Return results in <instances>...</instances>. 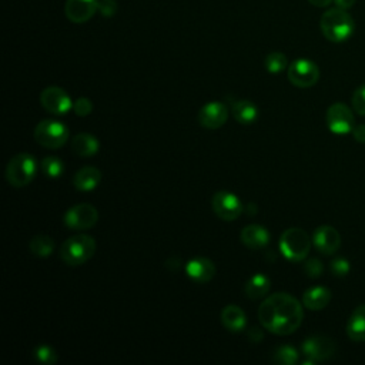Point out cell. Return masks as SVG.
<instances>
[{"label": "cell", "mask_w": 365, "mask_h": 365, "mask_svg": "<svg viewBox=\"0 0 365 365\" xmlns=\"http://www.w3.org/2000/svg\"><path fill=\"white\" fill-rule=\"evenodd\" d=\"M301 302L291 294L275 292L267 297L258 308V319L262 327L275 335H289L302 322Z\"/></svg>", "instance_id": "obj_1"}, {"label": "cell", "mask_w": 365, "mask_h": 365, "mask_svg": "<svg viewBox=\"0 0 365 365\" xmlns=\"http://www.w3.org/2000/svg\"><path fill=\"white\" fill-rule=\"evenodd\" d=\"M319 29L327 40L332 43H342L354 34L355 21L346 10L334 7L328 9L321 16Z\"/></svg>", "instance_id": "obj_2"}, {"label": "cell", "mask_w": 365, "mask_h": 365, "mask_svg": "<svg viewBox=\"0 0 365 365\" xmlns=\"http://www.w3.org/2000/svg\"><path fill=\"white\" fill-rule=\"evenodd\" d=\"M96 252V241L91 235L76 234L60 245V258L68 265H81Z\"/></svg>", "instance_id": "obj_3"}, {"label": "cell", "mask_w": 365, "mask_h": 365, "mask_svg": "<svg viewBox=\"0 0 365 365\" xmlns=\"http://www.w3.org/2000/svg\"><path fill=\"white\" fill-rule=\"evenodd\" d=\"M37 173L36 158L29 153H19L10 158L6 165V180L13 187H26L29 185Z\"/></svg>", "instance_id": "obj_4"}, {"label": "cell", "mask_w": 365, "mask_h": 365, "mask_svg": "<svg viewBox=\"0 0 365 365\" xmlns=\"http://www.w3.org/2000/svg\"><path fill=\"white\" fill-rule=\"evenodd\" d=\"M279 250L289 261H304L311 250V238L302 228L291 227L281 234Z\"/></svg>", "instance_id": "obj_5"}, {"label": "cell", "mask_w": 365, "mask_h": 365, "mask_svg": "<svg viewBox=\"0 0 365 365\" xmlns=\"http://www.w3.org/2000/svg\"><path fill=\"white\" fill-rule=\"evenodd\" d=\"M34 140L46 148H60L63 147L70 135V130L66 127L64 123L57 120H41L33 131Z\"/></svg>", "instance_id": "obj_6"}, {"label": "cell", "mask_w": 365, "mask_h": 365, "mask_svg": "<svg viewBox=\"0 0 365 365\" xmlns=\"http://www.w3.org/2000/svg\"><path fill=\"white\" fill-rule=\"evenodd\" d=\"M287 76L294 86L299 88H307L318 81L319 68L312 60L297 58L288 66Z\"/></svg>", "instance_id": "obj_7"}, {"label": "cell", "mask_w": 365, "mask_h": 365, "mask_svg": "<svg viewBox=\"0 0 365 365\" xmlns=\"http://www.w3.org/2000/svg\"><path fill=\"white\" fill-rule=\"evenodd\" d=\"M325 121L334 134H348L352 133L355 127V117L351 108L344 103H334L328 107L325 114Z\"/></svg>", "instance_id": "obj_8"}, {"label": "cell", "mask_w": 365, "mask_h": 365, "mask_svg": "<svg viewBox=\"0 0 365 365\" xmlns=\"http://www.w3.org/2000/svg\"><path fill=\"white\" fill-rule=\"evenodd\" d=\"M98 220V211L94 205L81 202L70 207L64 214L66 227L77 231L88 230L96 225Z\"/></svg>", "instance_id": "obj_9"}, {"label": "cell", "mask_w": 365, "mask_h": 365, "mask_svg": "<svg viewBox=\"0 0 365 365\" xmlns=\"http://www.w3.org/2000/svg\"><path fill=\"white\" fill-rule=\"evenodd\" d=\"M212 210L215 215L224 221H234L242 212L241 200L230 191H218L212 195L211 200Z\"/></svg>", "instance_id": "obj_10"}, {"label": "cell", "mask_w": 365, "mask_h": 365, "mask_svg": "<svg viewBox=\"0 0 365 365\" xmlns=\"http://www.w3.org/2000/svg\"><path fill=\"white\" fill-rule=\"evenodd\" d=\"M40 103L51 114L63 115L73 108V101L67 91L58 86H48L40 94Z\"/></svg>", "instance_id": "obj_11"}, {"label": "cell", "mask_w": 365, "mask_h": 365, "mask_svg": "<svg viewBox=\"0 0 365 365\" xmlns=\"http://www.w3.org/2000/svg\"><path fill=\"white\" fill-rule=\"evenodd\" d=\"M301 348L308 359L314 362H321L334 356L336 345L334 339L327 335H312L302 342Z\"/></svg>", "instance_id": "obj_12"}, {"label": "cell", "mask_w": 365, "mask_h": 365, "mask_svg": "<svg viewBox=\"0 0 365 365\" xmlns=\"http://www.w3.org/2000/svg\"><path fill=\"white\" fill-rule=\"evenodd\" d=\"M227 118H228V108L221 101H210V103L204 104L200 108L198 115H197L200 125L210 128V130L222 127L225 124Z\"/></svg>", "instance_id": "obj_13"}, {"label": "cell", "mask_w": 365, "mask_h": 365, "mask_svg": "<svg viewBox=\"0 0 365 365\" xmlns=\"http://www.w3.org/2000/svg\"><path fill=\"white\" fill-rule=\"evenodd\" d=\"M100 7V0H66L64 14L73 23L88 21Z\"/></svg>", "instance_id": "obj_14"}, {"label": "cell", "mask_w": 365, "mask_h": 365, "mask_svg": "<svg viewBox=\"0 0 365 365\" xmlns=\"http://www.w3.org/2000/svg\"><path fill=\"white\" fill-rule=\"evenodd\" d=\"M312 242L321 254L332 255L341 245V235L331 225H319L312 234Z\"/></svg>", "instance_id": "obj_15"}, {"label": "cell", "mask_w": 365, "mask_h": 365, "mask_svg": "<svg viewBox=\"0 0 365 365\" xmlns=\"http://www.w3.org/2000/svg\"><path fill=\"white\" fill-rule=\"evenodd\" d=\"M185 274L194 282L205 284L214 278L215 265L210 258L195 257L185 264Z\"/></svg>", "instance_id": "obj_16"}, {"label": "cell", "mask_w": 365, "mask_h": 365, "mask_svg": "<svg viewBox=\"0 0 365 365\" xmlns=\"http://www.w3.org/2000/svg\"><path fill=\"white\" fill-rule=\"evenodd\" d=\"M240 240L251 250H261L269 242V232L259 224H250L241 230Z\"/></svg>", "instance_id": "obj_17"}, {"label": "cell", "mask_w": 365, "mask_h": 365, "mask_svg": "<svg viewBox=\"0 0 365 365\" xmlns=\"http://www.w3.org/2000/svg\"><path fill=\"white\" fill-rule=\"evenodd\" d=\"M221 322L230 332H240L247 325L245 312L235 304L225 305L221 311Z\"/></svg>", "instance_id": "obj_18"}, {"label": "cell", "mask_w": 365, "mask_h": 365, "mask_svg": "<svg viewBox=\"0 0 365 365\" xmlns=\"http://www.w3.org/2000/svg\"><path fill=\"white\" fill-rule=\"evenodd\" d=\"M101 180V171L97 167L86 165L81 167L73 177V185L78 191H91L94 190Z\"/></svg>", "instance_id": "obj_19"}, {"label": "cell", "mask_w": 365, "mask_h": 365, "mask_svg": "<svg viewBox=\"0 0 365 365\" xmlns=\"http://www.w3.org/2000/svg\"><path fill=\"white\" fill-rule=\"evenodd\" d=\"M331 291L327 287H312L302 294V304L311 311L324 309L331 301Z\"/></svg>", "instance_id": "obj_20"}, {"label": "cell", "mask_w": 365, "mask_h": 365, "mask_svg": "<svg viewBox=\"0 0 365 365\" xmlns=\"http://www.w3.org/2000/svg\"><path fill=\"white\" fill-rule=\"evenodd\" d=\"M346 335L355 342L365 341V304L358 305L348 318Z\"/></svg>", "instance_id": "obj_21"}, {"label": "cell", "mask_w": 365, "mask_h": 365, "mask_svg": "<svg viewBox=\"0 0 365 365\" xmlns=\"http://www.w3.org/2000/svg\"><path fill=\"white\" fill-rule=\"evenodd\" d=\"M71 150L81 157H91L94 155L98 148H100V143L96 138V135L90 134V133H80L77 135H74L71 138Z\"/></svg>", "instance_id": "obj_22"}, {"label": "cell", "mask_w": 365, "mask_h": 365, "mask_svg": "<svg viewBox=\"0 0 365 365\" xmlns=\"http://www.w3.org/2000/svg\"><path fill=\"white\" fill-rule=\"evenodd\" d=\"M231 113H232L234 118L242 125L252 124L258 117V108L250 100H237V101H234L232 106H231Z\"/></svg>", "instance_id": "obj_23"}, {"label": "cell", "mask_w": 365, "mask_h": 365, "mask_svg": "<svg viewBox=\"0 0 365 365\" xmlns=\"http://www.w3.org/2000/svg\"><path fill=\"white\" fill-rule=\"evenodd\" d=\"M271 288V281L267 275L264 274H255L252 275L247 282H245V287H244V292L248 298L251 299H258V298H262L268 294Z\"/></svg>", "instance_id": "obj_24"}, {"label": "cell", "mask_w": 365, "mask_h": 365, "mask_svg": "<svg viewBox=\"0 0 365 365\" xmlns=\"http://www.w3.org/2000/svg\"><path fill=\"white\" fill-rule=\"evenodd\" d=\"M30 251L37 257H48L54 251V241L50 235L37 234L30 240Z\"/></svg>", "instance_id": "obj_25"}, {"label": "cell", "mask_w": 365, "mask_h": 365, "mask_svg": "<svg viewBox=\"0 0 365 365\" xmlns=\"http://www.w3.org/2000/svg\"><path fill=\"white\" fill-rule=\"evenodd\" d=\"M264 66L268 73L278 74L288 67V58L281 51H271L269 54H267V57L264 60Z\"/></svg>", "instance_id": "obj_26"}, {"label": "cell", "mask_w": 365, "mask_h": 365, "mask_svg": "<svg viewBox=\"0 0 365 365\" xmlns=\"http://www.w3.org/2000/svg\"><path fill=\"white\" fill-rule=\"evenodd\" d=\"M274 361L281 365H294L298 361V352L289 345H281L274 352Z\"/></svg>", "instance_id": "obj_27"}, {"label": "cell", "mask_w": 365, "mask_h": 365, "mask_svg": "<svg viewBox=\"0 0 365 365\" xmlns=\"http://www.w3.org/2000/svg\"><path fill=\"white\" fill-rule=\"evenodd\" d=\"M41 170L50 178H57L64 171V164L58 157H46L41 161Z\"/></svg>", "instance_id": "obj_28"}, {"label": "cell", "mask_w": 365, "mask_h": 365, "mask_svg": "<svg viewBox=\"0 0 365 365\" xmlns=\"http://www.w3.org/2000/svg\"><path fill=\"white\" fill-rule=\"evenodd\" d=\"M34 358L40 362V364H46V365H51L57 361V354L56 351L50 346V345H46V344H41V345H37L34 348Z\"/></svg>", "instance_id": "obj_29"}, {"label": "cell", "mask_w": 365, "mask_h": 365, "mask_svg": "<svg viewBox=\"0 0 365 365\" xmlns=\"http://www.w3.org/2000/svg\"><path fill=\"white\" fill-rule=\"evenodd\" d=\"M352 107L356 114L365 115V84L359 86L352 94Z\"/></svg>", "instance_id": "obj_30"}, {"label": "cell", "mask_w": 365, "mask_h": 365, "mask_svg": "<svg viewBox=\"0 0 365 365\" xmlns=\"http://www.w3.org/2000/svg\"><path fill=\"white\" fill-rule=\"evenodd\" d=\"M329 268H331V271H332L334 275H336V277H345V275L349 272L351 265H349V261H348V259H345V258H342V257H338V258H335V259L331 261Z\"/></svg>", "instance_id": "obj_31"}, {"label": "cell", "mask_w": 365, "mask_h": 365, "mask_svg": "<svg viewBox=\"0 0 365 365\" xmlns=\"http://www.w3.org/2000/svg\"><path fill=\"white\" fill-rule=\"evenodd\" d=\"M73 110L77 115L80 117H86L93 111V103L90 98L87 97H78L74 103H73Z\"/></svg>", "instance_id": "obj_32"}, {"label": "cell", "mask_w": 365, "mask_h": 365, "mask_svg": "<svg viewBox=\"0 0 365 365\" xmlns=\"http://www.w3.org/2000/svg\"><path fill=\"white\" fill-rule=\"evenodd\" d=\"M304 271H305V274H307L308 277L317 278V277H319V275L322 274L324 265H322V262H321L319 259H317V258H309V259H307V261L304 262Z\"/></svg>", "instance_id": "obj_33"}, {"label": "cell", "mask_w": 365, "mask_h": 365, "mask_svg": "<svg viewBox=\"0 0 365 365\" xmlns=\"http://www.w3.org/2000/svg\"><path fill=\"white\" fill-rule=\"evenodd\" d=\"M98 11L104 17H111L117 11V1L115 0H100V7Z\"/></svg>", "instance_id": "obj_34"}, {"label": "cell", "mask_w": 365, "mask_h": 365, "mask_svg": "<svg viewBox=\"0 0 365 365\" xmlns=\"http://www.w3.org/2000/svg\"><path fill=\"white\" fill-rule=\"evenodd\" d=\"M352 135H354L355 141H358V143H365V124L355 125L354 130H352Z\"/></svg>", "instance_id": "obj_35"}, {"label": "cell", "mask_w": 365, "mask_h": 365, "mask_svg": "<svg viewBox=\"0 0 365 365\" xmlns=\"http://www.w3.org/2000/svg\"><path fill=\"white\" fill-rule=\"evenodd\" d=\"M355 1H356V0H334L335 6L339 7V9H342V10L351 9V7L355 4Z\"/></svg>", "instance_id": "obj_36"}, {"label": "cell", "mask_w": 365, "mask_h": 365, "mask_svg": "<svg viewBox=\"0 0 365 365\" xmlns=\"http://www.w3.org/2000/svg\"><path fill=\"white\" fill-rule=\"evenodd\" d=\"M312 6H315V7H327V6H329L334 0H308Z\"/></svg>", "instance_id": "obj_37"}]
</instances>
